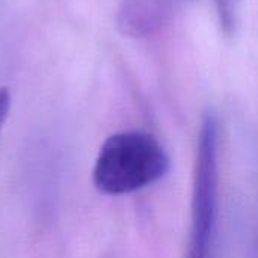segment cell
Returning <instances> with one entry per match:
<instances>
[{"label": "cell", "mask_w": 258, "mask_h": 258, "mask_svg": "<svg viewBox=\"0 0 258 258\" xmlns=\"http://www.w3.org/2000/svg\"><path fill=\"white\" fill-rule=\"evenodd\" d=\"M169 171V156L150 133L127 130L110 135L95 157L94 187L109 197H121L145 189Z\"/></svg>", "instance_id": "1"}, {"label": "cell", "mask_w": 258, "mask_h": 258, "mask_svg": "<svg viewBox=\"0 0 258 258\" xmlns=\"http://www.w3.org/2000/svg\"><path fill=\"white\" fill-rule=\"evenodd\" d=\"M219 118L209 110L197 139L186 258H213L219 213Z\"/></svg>", "instance_id": "2"}, {"label": "cell", "mask_w": 258, "mask_h": 258, "mask_svg": "<svg viewBox=\"0 0 258 258\" xmlns=\"http://www.w3.org/2000/svg\"><path fill=\"white\" fill-rule=\"evenodd\" d=\"M190 0H122L116 12L118 30L133 39L157 35Z\"/></svg>", "instance_id": "3"}, {"label": "cell", "mask_w": 258, "mask_h": 258, "mask_svg": "<svg viewBox=\"0 0 258 258\" xmlns=\"http://www.w3.org/2000/svg\"><path fill=\"white\" fill-rule=\"evenodd\" d=\"M213 3L221 29L227 35L234 33L239 26L243 0H213Z\"/></svg>", "instance_id": "4"}, {"label": "cell", "mask_w": 258, "mask_h": 258, "mask_svg": "<svg viewBox=\"0 0 258 258\" xmlns=\"http://www.w3.org/2000/svg\"><path fill=\"white\" fill-rule=\"evenodd\" d=\"M9 110H11V94L8 88H0V132L6 122Z\"/></svg>", "instance_id": "5"}]
</instances>
